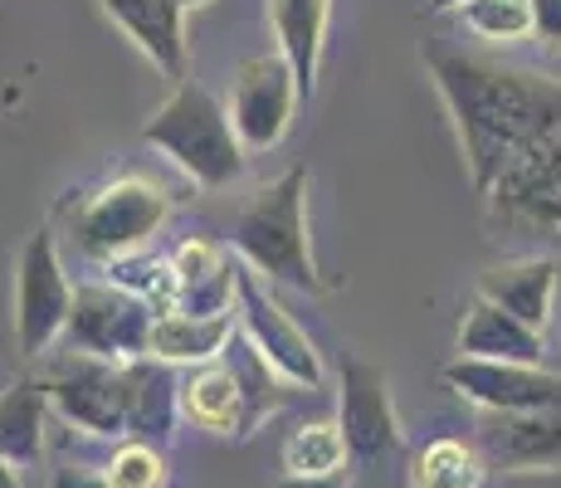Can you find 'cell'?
Here are the masks:
<instances>
[{"label":"cell","instance_id":"obj_12","mask_svg":"<svg viewBox=\"0 0 561 488\" xmlns=\"http://www.w3.org/2000/svg\"><path fill=\"white\" fill-rule=\"evenodd\" d=\"M445 382L483 410H557L561 416V376L542 372V366L459 356L445 366Z\"/></svg>","mask_w":561,"mask_h":488},{"label":"cell","instance_id":"obj_9","mask_svg":"<svg viewBox=\"0 0 561 488\" xmlns=\"http://www.w3.org/2000/svg\"><path fill=\"white\" fill-rule=\"evenodd\" d=\"M298 98L304 93H298V79L284 54H254V59H244L240 73H234V93H230V123L240 133L244 151L278 147Z\"/></svg>","mask_w":561,"mask_h":488},{"label":"cell","instance_id":"obj_2","mask_svg":"<svg viewBox=\"0 0 561 488\" xmlns=\"http://www.w3.org/2000/svg\"><path fill=\"white\" fill-rule=\"evenodd\" d=\"M304 205H308V171L288 167L284 177L268 181V186L234 215L230 245L250 259V269L259 279H268V284L318 288Z\"/></svg>","mask_w":561,"mask_h":488},{"label":"cell","instance_id":"obj_7","mask_svg":"<svg viewBox=\"0 0 561 488\" xmlns=\"http://www.w3.org/2000/svg\"><path fill=\"white\" fill-rule=\"evenodd\" d=\"M152 322L157 313L137 293L117 284H83L73 288L69 347L103 356V362H137L152 352Z\"/></svg>","mask_w":561,"mask_h":488},{"label":"cell","instance_id":"obj_14","mask_svg":"<svg viewBox=\"0 0 561 488\" xmlns=\"http://www.w3.org/2000/svg\"><path fill=\"white\" fill-rule=\"evenodd\" d=\"M103 10L167 79L186 83V30L176 0H103Z\"/></svg>","mask_w":561,"mask_h":488},{"label":"cell","instance_id":"obj_17","mask_svg":"<svg viewBox=\"0 0 561 488\" xmlns=\"http://www.w3.org/2000/svg\"><path fill=\"white\" fill-rule=\"evenodd\" d=\"M459 356L473 362H517V366H542V332H533L527 322L508 318L503 308L473 298L459 328Z\"/></svg>","mask_w":561,"mask_h":488},{"label":"cell","instance_id":"obj_31","mask_svg":"<svg viewBox=\"0 0 561 488\" xmlns=\"http://www.w3.org/2000/svg\"><path fill=\"white\" fill-rule=\"evenodd\" d=\"M455 5L463 10V5H469V0H430V10H455Z\"/></svg>","mask_w":561,"mask_h":488},{"label":"cell","instance_id":"obj_13","mask_svg":"<svg viewBox=\"0 0 561 488\" xmlns=\"http://www.w3.org/2000/svg\"><path fill=\"white\" fill-rule=\"evenodd\" d=\"M479 450L493 469H561V416L557 410H483Z\"/></svg>","mask_w":561,"mask_h":488},{"label":"cell","instance_id":"obj_20","mask_svg":"<svg viewBox=\"0 0 561 488\" xmlns=\"http://www.w3.org/2000/svg\"><path fill=\"white\" fill-rule=\"evenodd\" d=\"M234 342V313H215V318H196V313H167L152 322V352L167 366H205Z\"/></svg>","mask_w":561,"mask_h":488},{"label":"cell","instance_id":"obj_25","mask_svg":"<svg viewBox=\"0 0 561 488\" xmlns=\"http://www.w3.org/2000/svg\"><path fill=\"white\" fill-rule=\"evenodd\" d=\"M463 25L483 39H523L533 35V0H469L463 5Z\"/></svg>","mask_w":561,"mask_h":488},{"label":"cell","instance_id":"obj_23","mask_svg":"<svg viewBox=\"0 0 561 488\" xmlns=\"http://www.w3.org/2000/svg\"><path fill=\"white\" fill-rule=\"evenodd\" d=\"M415 488H479L483 484V459L473 444L463 440H430L415 454V469H410Z\"/></svg>","mask_w":561,"mask_h":488},{"label":"cell","instance_id":"obj_21","mask_svg":"<svg viewBox=\"0 0 561 488\" xmlns=\"http://www.w3.org/2000/svg\"><path fill=\"white\" fill-rule=\"evenodd\" d=\"M181 410L196 420L201 430H215V435H244V386L234 376V366L225 362H205L186 386H181Z\"/></svg>","mask_w":561,"mask_h":488},{"label":"cell","instance_id":"obj_15","mask_svg":"<svg viewBox=\"0 0 561 488\" xmlns=\"http://www.w3.org/2000/svg\"><path fill=\"white\" fill-rule=\"evenodd\" d=\"M479 298L503 308L508 318L527 322L533 332H542L547 318H552V298H557V264L552 259H513V264L483 269Z\"/></svg>","mask_w":561,"mask_h":488},{"label":"cell","instance_id":"obj_11","mask_svg":"<svg viewBox=\"0 0 561 488\" xmlns=\"http://www.w3.org/2000/svg\"><path fill=\"white\" fill-rule=\"evenodd\" d=\"M337 430H342V440H347V450L366 464L391 454L396 444H401V425H396L386 372L371 362H362V356H347V362H342Z\"/></svg>","mask_w":561,"mask_h":488},{"label":"cell","instance_id":"obj_24","mask_svg":"<svg viewBox=\"0 0 561 488\" xmlns=\"http://www.w3.org/2000/svg\"><path fill=\"white\" fill-rule=\"evenodd\" d=\"M347 454L352 450H347V440H342L337 425H304L284 444V469L304 474V479H328V474L342 469Z\"/></svg>","mask_w":561,"mask_h":488},{"label":"cell","instance_id":"obj_16","mask_svg":"<svg viewBox=\"0 0 561 488\" xmlns=\"http://www.w3.org/2000/svg\"><path fill=\"white\" fill-rule=\"evenodd\" d=\"M171 274H176L181 303L176 313H196V318H215L230 313V298H240V269L225 264V254L205 240H186L171 254Z\"/></svg>","mask_w":561,"mask_h":488},{"label":"cell","instance_id":"obj_26","mask_svg":"<svg viewBox=\"0 0 561 488\" xmlns=\"http://www.w3.org/2000/svg\"><path fill=\"white\" fill-rule=\"evenodd\" d=\"M107 484L113 488H161L167 484V459H161L157 444L127 440L123 450L113 454V464H107Z\"/></svg>","mask_w":561,"mask_h":488},{"label":"cell","instance_id":"obj_22","mask_svg":"<svg viewBox=\"0 0 561 488\" xmlns=\"http://www.w3.org/2000/svg\"><path fill=\"white\" fill-rule=\"evenodd\" d=\"M45 386L15 382L0 396V459L5 464H35L45 450Z\"/></svg>","mask_w":561,"mask_h":488},{"label":"cell","instance_id":"obj_5","mask_svg":"<svg viewBox=\"0 0 561 488\" xmlns=\"http://www.w3.org/2000/svg\"><path fill=\"white\" fill-rule=\"evenodd\" d=\"M127 362H103L89 352H59L45 366L39 386L54 406L64 410V420L83 425L89 435H127Z\"/></svg>","mask_w":561,"mask_h":488},{"label":"cell","instance_id":"obj_6","mask_svg":"<svg viewBox=\"0 0 561 488\" xmlns=\"http://www.w3.org/2000/svg\"><path fill=\"white\" fill-rule=\"evenodd\" d=\"M489 215L503 230L561 240V133L542 137L503 167V177L489 186Z\"/></svg>","mask_w":561,"mask_h":488},{"label":"cell","instance_id":"obj_10","mask_svg":"<svg viewBox=\"0 0 561 488\" xmlns=\"http://www.w3.org/2000/svg\"><path fill=\"white\" fill-rule=\"evenodd\" d=\"M240 318H244V338L268 366L278 372V382L288 386H322V362H318V347H312L298 322L278 308L274 298L264 293L259 274H240Z\"/></svg>","mask_w":561,"mask_h":488},{"label":"cell","instance_id":"obj_8","mask_svg":"<svg viewBox=\"0 0 561 488\" xmlns=\"http://www.w3.org/2000/svg\"><path fill=\"white\" fill-rule=\"evenodd\" d=\"M73 318V288L64 279L54 230H35V240L20 254V279H15V332L20 352H49L54 342L69 332Z\"/></svg>","mask_w":561,"mask_h":488},{"label":"cell","instance_id":"obj_30","mask_svg":"<svg viewBox=\"0 0 561 488\" xmlns=\"http://www.w3.org/2000/svg\"><path fill=\"white\" fill-rule=\"evenodd\" d=\"M0 488H20V479H15V469H10L5 459H0Z\"/></svg>","mask_w":561,"mask_h":488},{"label":"cell","instance_id":"obj_28","mask_svg":"<svg viewBox=\"0 0 561 488\" xmlns=\"http://www.w3.org/2000/svg\"><path fill=\"white\" fill-rule=\"evenodd\" d=\"M49 488H113V484H107V474H99V469H59L49 479Z\"/></svg>","mask_w":561,"mask_h":488},{"label":"cell","instance_id":"obj_19","mask_svg":"<svg viewBox=\"0 0 561 488\" xmlns=\"http://www.w3.org/2000/svg\"><path fill=\"white\" fill-rule=\"evenodd\" d=\"M328 10L332 0H268V20H274L278 54L288 59L298 79V93L318 89V59L322 35H328Z\"/></svg>","mask_w":561,"mask_h":488},{"label":"cell","instance_id":"obj_4","mask_svg":"<svg viewBox=\"0 0 561 488\" xmlns=\"http://www.w3.org/2000/svg\"><path fill=\"white\" fill-rule=\"evenodd\" d=\"M171 211V195L157 181L142 177H117L113 186L93 191L89 201L73 205V245L89 259H107L117 264L133 254L142 240H152Z\"/></svg>","mask_w":561,"mask_h":488},{"label":"cell","instance_id":"obj_3","mask_svg":"<svg viewBox=\"0 0 561 488\" xmlns=\"http://www.w3.org/2000/svg\"><path fill=\"white\" fill-rule=\"evenodd\" d=\"M147 143L167 151L191 181L201 186H230L244 167V143L234 133L230 113L215 103V93H205L196 79L176 83V93L157 107V117L147 123Z\"/></svg>","mask_w":561,"mask_h":488},{"label":"cell","instance_id":"obj_32","mask_svg":"<svg viewBox=\"0 0 561 488\" xmlns=\"http://www.w3.org/2000/svg\"><path fill=\"white\" fill-rule=\"evenodd\" d=\"M176 5H181V10H186V5H201V0H176Z\"/></svg>","mask_w":561,"mask_h":488},{"label":"cell","instance_id":"obj_27","mask_svg":"<svg viewBox=\"0 0 561 488\" xmlns=\"http://www.w3.org/2000/svg\"><path fill=\"white\" fill-rule=\"evenodd\" d=\"M533 35H542V45L561 49V0H533Z\"/></svg>","mask_w":561,"mask_h":488},{"label":"cell","instance_id":"obj_1","mask_svg":"<svg viewBox=\"0 0 561 488\" xmlns=\"http://www.w3.org/2000/svg\"><path fill=\"white\" fill-rule=\"evenodd\" d=\"M425 64L435 73L439 98H445L449 117L459 127L469 177L483 195H489V186L503 177V167L513 157H523L542 137L561 133V83L557 79L449 49L439 39H425Z\"/></svg>","mask_w":561,"mask_h":488},{"label":"cell","instance_id":"obj_29","mask_svg":"<svg viewBox=\"0 0 561 488\" xmlns=\"http://www.w3.org/2000/svg\"><path fill=\"white\" fill-rule=\"evenodd\" d=\"M274 488H342L337 474H328V479H304V474H284Z\"/></svg>","mask_w":561,"mask_h":488},{"label":"cell","instance_id":"obj_18","mask_svg":"<svg viewBox=\"0 0 561 488\" xmlns=\"http://www.w3.org/2000/svg\"><path fill=\"white\" fill-rule=\"evenodd\" d=\"M123 376H127V435L142 444L167 440L181 406V386L171 376V366L157 362V356H137V362L123 366Z\"/></svg>","mask_w":561,"mask_h":488}]
</instances>
